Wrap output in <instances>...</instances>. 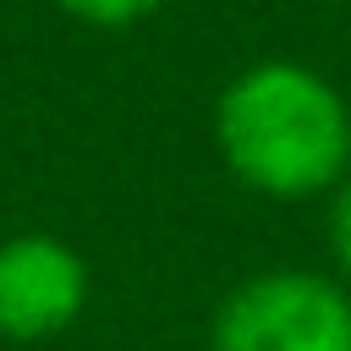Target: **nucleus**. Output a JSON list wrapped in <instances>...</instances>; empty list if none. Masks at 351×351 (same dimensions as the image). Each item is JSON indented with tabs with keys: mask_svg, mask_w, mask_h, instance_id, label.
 I'll use <instances>...</instances> for the list:
<instances>
[{
	"mask_svg": "<svg viewBox=\"0 0 351 351\" xmlns=\"http://www.w3.org/2000/svg\"><path fill=\"white\" fill-rule=\"evenodd\" d=\"M214 148L269 203L329 197L351 176V99L307 60H247L214 99Z\"/></svg>",
	"mask_w": 351,
	"mask_h": 351,
	"instance_id": "f257e3e1",
	"label": "nucleus"
},
{
	"mask_svg": "<svg viewBox=\"0 0 351 351\" xmlns=\"http://www.w3.org/2000/svg\"><path fill=\"white\" fill-rule=\"evenodd\" d=\"M208 351H351V285L318 269H258L219 296Z\"/></svg>",
	"mask_w": 351,
	"mask_h": 351,
	"instance_id": "f03ea898",
	"label": "nucleus"
},
{
	"mask_svg": "<svg viewBox=\"0 0 351 351\" xmlns=\"http://www.w3.org/2000/svg\"><path fill=\"white\" fill-rule=\"evenodd\" d=\"M93 302L88 258L55 230H16L0 241V340L38 346L66 335Z\"/></svg>",
	"mask_w": 351,
	"mask_h": 351,
	"instance_id": "7ed1b4c3",
	"label": "nucleus"
},
{
	"mask_svg": "<svg viewBox=\"0 0 351 351\" xmlns=\"http://www.w3.org/2000/svg\"><path fill=\"white\" fill-rule=\"evenodd\" d=\"M71 22H82V27H93V33H126V27H137V22H148L165 0H55Z\"/></svg>",
	"mask_w": 351,
	"mask_h": 351,
	"instance_id": "20e7f679",
	"label": "nucleus"
},
{
	"mask_svg": "<svg viewBox=\"0 0 351 351\" xmlns=\"http://www.w3.org/2000/svg\"><path fill=\"white\" fill-rule=\"evenodd\" d=\"M329 252H335V280L351 285V176L329 192Z\"/></svg>",
	"mask_w": 351,
	"mask_h": 351,
	"instance_id": "39448f33",
	"label": "nucleus"
}]
</instances>
